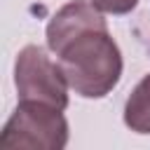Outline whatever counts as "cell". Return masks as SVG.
I'll return each instance as SVG.
<instances>
[{"label": "cell", "mask_w": 150, "mask_h": 150, "mask_svg": "<svg viewBox=\"0 0 150 150\" xmlns=\"http://www.w3.org/2000/svg\"><path fill=\"white\" fill-rule=\"evenodd\" d=\"M56 56L68 87L84 98H101L120 82L122 54L108 28L82 30Z\"/></svg>", "instance_id": "6da1fadb"}, {"label": "cell", "mask_w": 150, "mask_h": 150, "mask_svg": "<svg viewBox=\"0 0 150 150\" xmlns=\"http://www.w3.org/2000/svg\"><path fill=\"white\" fill-rule=\"evenodd\" d=\"M66 143V117L59 108L40 101H21L0 136L2 150H61Z\"/></svg>", "instance_id": "7a4b0ae2"}, {"label": "cell", "mask_w": 150, "mask_h": 150, "mask_svg": "<svg viewBox=\"0 0 150 150\" xmlns=\"http://www.w3.org/2000/svg\"><path fill=\"white\" fill-rule=\"evenodd\" d=\"M14 84L21 101H40L63 110L68 105V82L59 63L40 47L28 45L19 52L14 66Z\"/></svg>", "instance_id": "3957f363"}, {"label": "cell", "mask_w": 150, "mask_h": 150, "mask_svg": "<svg viewBox=\"0 0 150 150\" xmlns=\"http://www.w3.org/2000/svg\"><path fill=\"white\" fill-rule=\"evenodd\" d=\"M87 28H108V26L105 19L101 16V9L94 2L73 0L52 16L47 26V45L54 54H59L66 42H70L75 35H80Z\"/></svg>", "instance_id": "277c9868"}, {"label": "cell", "mask_w": 150, "mask_h": 150, "mask_svg": "<svg viewBox=\"0 0 150 150\" xmlns=\"http://www.w3.org/2000/svg\"><path fill=\"white\" fill-rule=\"evenodd\" d=\"M124 122L136 134H150V75H145L131 91L124 105Z\"/></svg>", "instance_id": "5b68a950"}, {"label": "cell", "mask_w": 150, "mask_h": 150, "mask_svg": "<svg viewBox=\"0 0 150 150\" xmlns=\"http://www.w3.org/2000/svg\"><path fill=\"white\" fill-rule=\"evenodd\" d=\"M101 12H110V14H127L136 7L138 0H91Z\"/></svg>", "instance_id": "8992f818"}]
</instances>
